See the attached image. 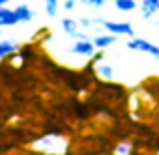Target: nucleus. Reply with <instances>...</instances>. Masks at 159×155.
Here are the masks:
<instances>
[{
    "mask_svg": "<svg viewBox=\"0 0 159 155\" xmlns=\"http://www.w3.org/2000/svg\"><path fill=\"white\" fill-rule=\"evenodd\" d=\"M69 147V141L57 131H47L40 133L34 141H32V151L36 153H47V155H61Z\"/></svg>",
    "mask_w": 159,
    "mask_h": 155,
    "instance_id": "obj_1",
    "label": "nucleus"
},
{
    "mask_svg": "<svg viewBox=\"0 0 159 155\" xmlns=\"http://www.w3.org/2000/svg\"><path fill=\"white\" fill-rule=\"evenodd\" d=\"M95 26L105 28L107 32L117 36H133V26L129 22H117V20H105V18H95Z\"/></svg>",
    "mask_w": 159,
    "mask_h": 155,
    "instance_id": "obj_2",
    "label": "nucleus"
},
{
    "mask_svg": "<svg viewBox=\"0 0 159 155\" xmlns=\"http://www.w3.org/2000/svg\"><path fill=\"white\" fill-rule=\"evenodd\" d=\"M70 52L77 54V57H83V58H91L97 52V48H95L91 39H75V43L70 44Z\"/></svg>",
    "mask_w": 159,
    "mask_h": 155,
    "instance_id": "obj_3",
    "label": "nucleus"
},
{
    "mask_svg": "<svg viewBox=\"0 0 159 155\" xmlns=\"http://www.w3.org/2000/svg\"><path fill=\"white\" fill-rule=\"evenodd\" d=\"M127 48H131V51H139V52H147V54H151V57L159 58V47H157V44H151L149 40H145V39H131L127 43Z\"/></svg>",
    "mask_w": 159,
    "mask_h": 155,
    "instance_id": "obj_4",
    "label": "nucleus"
},
{
    "mask_svg": "<svg viewBox=\"0 0 159 155\" xmlns=\"http://www.w3.org/2000/svg\"><path fill=\"white\" fill-rule=\"evenodd\" d=\"M16 24H18V16H16L14 8H8V6H0V28L16 26Z\"/></svg>",
    "mask_w": 159,
    "mask_h": 155,
    "instance_id": "obj_5",
    "label": "nucleus"
},
{
    "mask_svg": "<svg viewBox=\"0 0 159 155\" xmlns=\"http://www.w3.org/2000/svg\"><path fill=\"white\" fill-rule=\"evenodd\" d=\"M20 44L12 39H0V62L2 61H8L16 51H18Z\"/></svg>",
    "mask_w": 159,
    "mask_h": 155,
    "instance_id": "obj_6",
    "label": "nucleus"
},
{
    "mask_svg": "<svg viewBox=\"0 0 159 155\" xmlns=\"http://www.w3.org/2000/svg\"><path fill=\"white\" fill-rule=\"evenodd\" d=\"M14 12H16V16H18V22L20 24L32 22V20H34V16H36V12L32 10L28 4H18V6L14 8Z\"/></svg>",
    "mask_w": 159,
    "mask_h": 155,
    "instance_id": "obj_7",
    "label": "nucleus"
},
{
    "mask_svg": "<svg viewBox=\"0 0 159 155\" xmlns=\"http://www.w3.org/2000/svg\"><path fill=\"white\" fill-rule=\"evenodd\" d=\"M95 44V48H99V51H105L107 47H111V44L117 43V34H111V32H107V34H97L95 39H91Z\"/></svg>",
    "mask_w": 159,
    "mask_h": 155,
    "instance_id": "obj_8",
    "label": "nucleus"
},
{
    "mask_svg": "<svg viewBox=\"0 0 159 155\" xmlns=\"http://www.w3.org/2000/svg\"><path fill=\"white\" fill-rule=\"evenodd\" d=\"M141 14L145 18H151L159 12V0H141Z\"/></svg>",
    "mask_w": 159,
    "mask_h": 155,
    "instance_id": "obj_9",
    "label": "nucleus"
},
{
    "mask_svg": "<svg viewBox=\"0 0 159 155\" xmlns=\"http://www.w3.org/2000/svg\"><path fill=\"white\" fill-rule=\"evenodd\" d=\"M61 28L66 32L69 36H75L79 32V22L75 18H70V16H65V18L61 20Z\"/></svg>",
    "mask_w": 159,
    "mask_h": 155,
    "instance_id": "obj_10",
    "label": "nucleus"
},
{
    "mask_svg": "<svg viewBox=\"0 0 159 155\" xmlns=\"http://www.w3.org/2000/svg\"><path fill=\"white\" fill-rule=\"evenodd\" d=\"M115 8L121 12H133L137 8L135 0H115Z\"/></svg>",
    "mask_w": 159,
    "mask_h": 155,
    "instance_id": "obj_11",
    "label": "nucleus"
},
{
    "mask_svg": "<svg viewBox=\"0 0 159 155\" xmlns=\"http://www.w3.org/2000/svg\"><path fill=\"white\" fill-rule=\"evenodd\" d=\"M44 2V10L48 16H57L58 14V0H43Z\"/></svg>",
    "mask_w": 159,
    "mask_h": 155,
    "instance_id": "obj_12",
    "label": "nucleus"
},
{
    "mask_svg": "<svg viewBox=\"0 0 159 155\" xmlns=\"http://www.w3.org/2000/svg\"><path fill=\"white\" fill-rule=\"evenodd\" d=\"M131 153H133V147L129 143H119L113 149V155H131Z\"/></svg>",
    "mask_w": 159,
    "mask_h": 155,
    "instance_id": "obj_13",
    "label": "nucleus"
},
{
    "mask_svg": "<svg viewBox=\"0 0 159 155\" xmlns=\"http://www.w3.org/2000/svg\"><path fill=\"white\" fill-rule=\"evenodd\" d=\"M77 22H79V26H83V28H91V26H95V18H89V16H83V18H79Z\"/></svg>",
    "mask_w": 159,
    "mask_h": 155,
    "instance_id": "obj_14",
    "label": "nucleus"
},
{
    "mask_svg": "<svg viewBox=\"0 0 159 155\" xmlns=\"http://www.w3.org/2000/svg\"><path fill=\"white\" fill-rule=\"evenodd\" d=\"M87 4H89V6H93V8H101L103 4L107 2V0H85Z\"/></svg>",
    "mask_w": 159,
    "mask_h": 155,
    "instance_id": "obj_15",
    "label": "nucleus"
},
{
    "mask_svg": "<svg viewBox=\"0 0 159 155\" xmlns=\"http://www.w3.org/2000/svg\"><path fill=\"white\" fill-rule=\"evenodd\" d=\"M75 6H77V0H65V2H62V8H65V10H73Z\"/></svg>",
    "mask_w": 159,
    "mask_h": 155,
    "instance_id": "obj_16",
    "label": "nucleus"
},
{
    "mask_svg": "<svg viewBox=\"0 0 159 155\" xmlns=\"http://www.w3.org/2000/svg\"><path fill=\"white\" fill-rule=\"evenodd\" d=\"M8 2H10V0H0V6H6Z\"/></svg>",
    "mask_w": 159,
    "mask_h": 155,
    "instance_id": "obj_17",
    "label": "nucleus"
},
{
    "mask_svg": "<svg viewBox=\"0 0 159 155\" xmlns=\"http://www.w3.org/2000/svg\"><path fill=\"white\" fill-rule=\"evenodd\" d=\"M0 39H2V28H0Z\"/></svg>",
    "mask_w": 159,
    "mask_h": 155,
    "instance_id": "obj_18",
    "label": "nucleus"
},
{
    "mask_svg": "<svg viewBox=\"0 0 159 155\" xmlns=\"http://www.w3.org/2000/svg\"><path fill=\"white\" fill-rule=\"evenodd\" d=\"M155 155H159V149H157V153H155Z\"/></svg>",
    "mask_w": 159,
    "mask_h": 155,
    "instance_id": "obj_19",
    "label": "nucleus"
}]
</instances>
